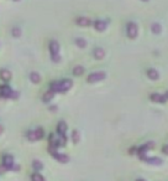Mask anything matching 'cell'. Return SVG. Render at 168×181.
I'll return each mask as SVG.
<instances>
[{
  "instance_id": "cell-6",
  "label": "cell",
  "mask_w": 168,
  "mask_h": 181,
  "mask_svg": "<svg viewBox=\"0 0 168 181\" xmlns=\"http://www.w3.org/2000/svg\"><path fill=\"white\" fill-rule=\"evenodd\" d=\"M151 101L155 102V103H161V104H164L167 102V98L164 94H159V93H152L151 94Z\"/></svg>"
},
{
  "instance_id": "cell-15",
  "label": "cell",
  "mask_w": 168,
  "mask_h": 181,
  "mask_svg": "<svg viewBox=\"0 0 168 181\" xmlns=\"http://www.w3.org/2000/svg\"><path fill=\"white\" fill-rule=\"evenodd\" d=\"M0 78H2L3 81H5V82L10 81V79H11V73H10V71H8V70H2V71H0Z\"/></svg>"
},
{
  "instance_id": "cell-31",
  "label": "cell",
  "mask_w": 168,
  "mask_h": 181,
  "mask_svg": "<svg viewBox=\"0 0 168 181\" xmlns=\"http://www.w3.org/2000/svg\"><path fill=\"white\" fill-rule=\"evenodd\" d=\"M136 181H146V180H144V179H137Z\"/></svg>"
},
{
  "instance_id": "cell-30",
  "label": "cell",
  "mask_w": 168,
  "mask_h": 181,
  "mask_svg": "<svg viewBox=\"0 0 168 181\" xmlns=\"http://www.w3.org/2000/svg\"><path fill=\"white\" fill-rule=\"evenodd\" d=\"M164 96H166V98H167V99H168V90H167V92H166V93H164Z\"/></svg>"
},
{
  "instance_id": "cell-5",
  "label": "cell",
  "mask_w": 168,
  "mask_h": 181,
  "mask_svg": "<svg viewBox=\"0 0 168 181\" xmlns=\"http://www.w3.org/2000/svg\"><path fill=\"white\" fill-rule=\"evenodd\" d=\"M2 97L3 98H16L17 92H14L9 86H4L2 87Z\"/></svg>"
},
{
  "instance_id": "cell-2",
  "label": "cell",
  "mask_w": 168,
  "mask_h": 181,
  "mask_svg": "<svg viewBox=\"0 0 168 181\" xmlns=\"http://www.w3.org/2000/svg\"><path fill=\"white\" fill-rule=\"evenodd\" d=\"M50 52H51V57L53 62H59L61 61V56H59V44L56 40L50 41Z\"/></svg>"
},
{
  "instance_id": "cell-29",
  "label": "cell",
  "mask_w": 168,
  "mask_h": 181,
  "mask_svg": "<svg viewBox=\"0 0 168 181\" xmlns=\"http://www.w3.org/2000/svg\"><path fill=\"white\" fill-rule=\"evenodd\" d=\"M3 132H4V127H3V125H0V135L3 134Z\"/></svg>"
},
{
  "instance_id": "cell-11",
  "label": "cell",
  "mask_w": 168,
  "mask_h": 181,
  "mask_svg": "<svg viewBox=\"0 0 168 181\" xmlns=\"http://www.w3.org/2000/svg\"><path fill=\"white\" fill-rule=\"evenodd\" d=\"M142 160H145L146 163H148V164H151V165H161V164H162V159H161V158H157V156H155V158L144 156Z\"/></svg>"
},
{
  "instance_id": "cell-22",
  "label": "cell",
  "mask_w": 168,
  "mask_h": 181,
  "mask_svg": "<svg viewBox=\"0 0 168 181\" xmlns=\"http://www.w3.org/2000/svg\"><path fill=\"white\" fill-rule=\"evenodd\" d=\"M32 166H33V169H35L36 171H40V170H42V169H43L42 163H41V161H39V160H33Z\"/></svg>"
},
{
  "instance_id": "cell-8",
  "label": "cell",
  "mask_w": 168,
  "mask_h": 181,
  "mask_svg": "<svg viewBox=\"0 0 168 181\" xmlns=\"http://www.w3.org/2000/svg\"><path fill=\"white\" fill-rule=\"evenodd\" d=\"M3 165H5L8 168V170L9 169H13V166H14V156L10 155V154L4 155V158H3Z\"/></svg>"
},
{
  "instance_id": "cell-13",
  "label": "cell",
  "mask_w": 168,
  "mask_h": 181,
  "mask_svg": "<svg viewBox=\"0 0 168 181\" xmlns=\"http://www.w3.org/2000/svg\"><path fill=\"white\" fill-rule=\"evenodd\" d=\"M93 55H94V58H95V60H103L104 56H105V51H104L102 47H96V48L93 51Z\"/></svg>"
},
{
  "instance_id": "cell-18",
  "label": "cell",
  "mask_w": 168,
  "mask_h": 181,
  "mask_svg": "<svg viewBox=\"0 0 168 181\" xmlns=\"http://www.w3.org/2000/svg\"><path fill=\"white\" fill-rule=\"evenodd\" d=\"M54 93H56V92H53V90H51V89L48 90V92H46V93L43 94V98H42V99H43V102H46V103L51 102V101H52V98L54 97Z\"/></svg>"
},
{
  "instance_id": "cell-24",
  "label": "cell",
  "mask_w": 168,
  "mask_h": 181,
  "mask_svg": "<svg viewBox=\"0 0 168 181\" xmlns=\"http://www.w3.org/2000/svg\"><path fill=\"white\" fill-rule=\"evenodd\" d=\"M31 180L32 181H45V179L42 177V175H40L39 172H35L31 175Z\"/></svg>"
},
{
  "instance_id": "cell-1",
  "label": "cell",
  "mask_w": 168,
  "mask_h": 181,
  "mask_svg": "<svg viewBox=\"0 0 168 181\" xmlns=\"http://www.w3.org/2000/svg\"><path fill=\"white\" fill-rule=\"evenodd\" d=\"M72 86H73V82L71 79H63L59 82H52L50 89L56 93H63V92H67L68 89H71Z\"/></svg>"
},
{
  "instance_id": "cell-26",
  "label": "cell",
  "mask_w": 168,
  "mask_h": 181,
  "mask_svg": "<svg viewBox=\"0 0 168 181\" xmlns=\"http://www.w3.org/2000/svg\"><path fill=\"white\" fill-rule=\"evenodd\" d=\"M35 133H36L37 140H39V139H42V138L45 137V133H43V129H42V128H37V129L35 130Z\"/></svg>"
},
{
  "instance_id": "cell-21",
  "label": "cell",
  "mask_w": 168,
  "mask_h": 181,
  "mask_svg": "<svg viewBox=\"0 0 168 181\" xmlns=\"http://www.w3.org/2000/svg\"><path fill=\"white\" fill-rule=\"evenodd\" d=\"M72 140H73L74 144H78L79 143L80 135H79V132L78 130H73V133H72Z\"/></svg>"
},
{
  "instance_id": "cell-27",
  "label": "cell",
  "mask_w": 168,
  "mask_h": 181,
  "mask_svg": "<svg viewBox=\"0 0 168 181\" xmlns=\"http://www.w3.org/2000/svg\"><path fill=\"white\" fill-rule=\"evenodd\" d=\"M6 170H8V168H6L5 165H2V166H0V174H4Z\"/></svg>"
},
{
  "instance_id": "cell-28",
  "label": "cell",
  "mask_w": 168,
  "mask_h": 181,
  "mask_svg": "<svg viewBox=\"0 0 168 181\" xmlns=\"http://www.w3.org/2000/svg\"><path fill=\"white\" fill-rule=\"evenodd\" d=\"M162 152H163L164 154H167V155H168V145H164V146L162 148Z\"/></svg>"
},
{
  "instance_id": "cell-20",
  "label": "cell",
  "mask_w": 168,
  "mask_h": 181,
  "mask_svg": "<svg viewBox=\"0 0 168 181\" xmlns=\"http://www.w3.org/2000/svg\"><path fill=\"white\" fill-rule=\"evenodd\" d=\"M76 45L78 47H80V48H84V47H87V41L84 39H82V37H77L76 39Z\"/></svg>"
},
{
  "instance_id": "cell-32",
  "label": "cell",
  "mask_w": 168,
  "mask_h": 181,
  "mask_svg": "<svg viewBox=\"0 0 168 181\" xmlns=\"http://www.w3.org/2000/svg\"><path fill=\"white\" fill-rule=\"evenodd\" d=\"M142 2H148V0H142Z\"/></svg>"
},
{
  "instance_id": "cell-25",
  "label": "cell",
  "mask_w": 168,
  "mask_h": 181,
  "mask_svg": "<svg viewBox=\"0 0 168 181\" xmlns=\"http://www.w3.org/2000/svg\"><path fill=\"white\" fill-rule=\"evenodd\" d=\"M11 34H13L14 37H20V36H21V30H20L19 27H14V29L11 30Z\"/></svg>"
},
{
  "instance_id": "cell-9",
  "label": "cell",
  "mask_w": 168,
  "mask_h": 181,
  "mask_svg": "<svg viewBox=\"0 0 168 181\" xmlns=\"http://www.w3.org/2000/svg\"><path fill=\"white\" fill-rule=\"evenodd\" d=\"M53 155V158L57 160V161H59V163H62V164H67L69 161V156H67L65 154H61V153H54V154H52Z\"/></svg>"
},
{
  "instance_id": "cell-4",
  "label": "cell",
  "mask_w": 168,
  "mask_h": 181,
  "mask_svg": "<svg viewBox=\"0 0 168 181\" xmlns=\"http://www.w3.org/2000/svg\"><path fill=\"white\" fill-rule=\"evenodd\" d=\"M126 34L129 36V39H136L137 34H139V27L135 22H129L126 26Z\"/></svg>"
},
{
  "instance_id": "cell-3",
  "label": "cell",
  "mask_w": 168,
  "mask_h": 181,
  "mask_svg": "<svg viewBox=\"0 0 168 181\" xmlns=\"http://www.w3.org/2000/svg\"><path fill=\"white\" fill-rule=\"evenodd\" d=\"M105 77H106V75H105L104 71H96V72L90 73L88 76V78H87V81L89 83H96V82H100V81L105 79Z\"/></svg>"
},
{
  "instance_id": "cell-16",
  "label": "cell",
  "mask_w": 168,
  "mask_h": 181,
  "mask_svg": "<svg viewBox=\"0 0 168 181\" xmlns=\"http://www.w3.org/2000/svg\"><path fill=\"white\" fill-rule=\"evenodd\" d=\"M30 79H31L32 83L37 84V83L41 82V76H40V73H37V72H31V73H30Z\"/></svg>"
},
{
  "instance_id": "cell-17",
  "label": "cell",
  "mask_w": 168,
  "mask_h": 181,
  "mask_svg": "<svg viewBox=\"0 0 168 181\" xmlns=\"http://www.w3.org/2000/svg\"><path fill=\"white\" fill-rule=\"evenodd\" d=\"M151 31H152L155 35H158V34H161V31H162V26H161L159 24H157V22H153V24L151 25Z\"/></svg>"
},
{
  "instance_id": "cell-12",
  "label": "cell",
  "mask_w": 168,
  "mask_h": 181,
  "mask_svg": "<svg viewBox=\"0 0 168 181\" xmlns=\"http://www.w3.org/2000/svg\"><path fill=\"white\" fill-rule=\"evenodd\" d=\"M65 132H67V124H65L64 120H61V122H58V124H57V134L65 135Z\"/></svg>"
},
{
  "instance_id": "cell-10",
  "label": "cell",
  "mask_w": 168,
  "mask_h": 181,
  "mask_svg": "<svg viewBox=\"0 0 168 181\" xmlns=\"http://www.w3.org/2000/svg\"><path fill=\"white\" fill-rule=\"evenodd\" d=\"M76 24L79 25V26H90L91 25V20L89 17L80 16V17H77L76 19Z\"/></svg>"
},
{
  "instance_id": "cell-23",
  "label": "cell",
  "mask_w": 168,
  "mask_h": 181,
  "mask_svg": "<svg viewBox=\"0 0 168 181\" xmlns=\"http://www.w3.org/2000/svg\"><path fill=\"white\" fill-rule=\"evenodd\" d=\"M26 137H27V139H28V140H31V141H35V140H37V137H36V133H35V130H30V132H27Z\"/></svg>"
},
{
  "instance_id": "cell-19",
  "label": "cell",
  "mask_w": 168,
  "mask_h": 181,
  "mask_svg": "<svg viewBox=\"0 0 168 181\" xmlns=\"http://www.w3.org/2000/svg\"><path fill=\"white\" fill-rule=\"evenodd\" d=\"M84 73V67L83 66H76L74 68H73V75L74 76H82Z\"/></svg>"
},
{
  "instance_id": "cell-7",
  "label": "cell",
  "mask_w": 168,
  "mask_h": 181,
  "mask_svg": "<svg viewBox=\"0 0 168 181\" xmlns=\"http://www.w3.org/2000/svg\"><path fill=\"white\" fill-rule=\"evenodd\" d=\"M106 26H108V22L104 21V20H96V21H94V27H95L96 31H100V33L105 31Z\"/></svg>"
},
{
  "instance_id": "cell-14",
  "label": "cell",
  "mask_w": 168,
  "mask_h": 181,
  "mask_svg": "<svg viewBox=\"0 0 168 181\" xmlns=\"http://www.w3.org/2000/svg\"><path fill=\"white\" fill-rule=\"evenodd\" d=\"M147 77L150 79H152V81H156V79L159 78V73L155 68H150V70H147Z\"/></svg>"
}]
</instances>
